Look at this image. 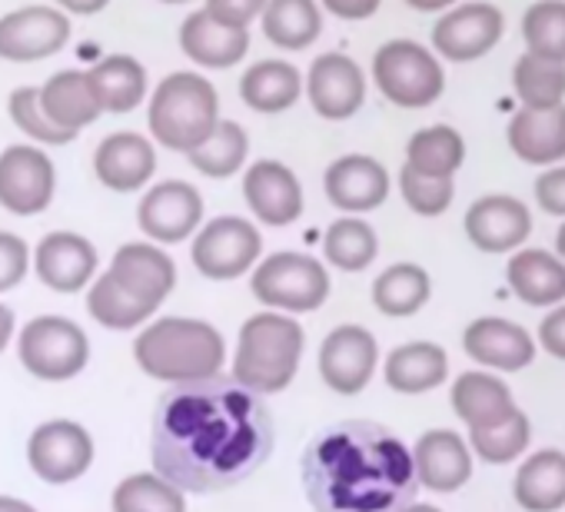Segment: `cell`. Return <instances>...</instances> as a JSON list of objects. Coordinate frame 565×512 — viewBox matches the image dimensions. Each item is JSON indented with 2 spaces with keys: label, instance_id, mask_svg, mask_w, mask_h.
Wrapping results in <instances>:
<instances>
[{
  "label": "cell",
  "instance_id": "obj_1",
  "mask_svg": "<svg viewBox=\"0 0 565 512\" xmlns=\"http://www.w3.org/2000/svg\"><path fill=\"white\" fill-rule=\"evenodd\" d=\"M273 416L233 376L170 386L153 409V469L183 492L249 479L273 456Z\"/></svg>",
  "mask_w": 565,
  "mask_h": 512
},
{
  "label": "cell",
  "instance_id": "obj_2",
  "mask_svg": "<svg viewBox=\"0 0 565 512\" xmlns=\"http://www.w3.org/2000/svg\"><path fill=\"white\" fill-rule=\"evenodd\" d=\"M313 512H403L416 502L409 446L380 423L343 419L320 429L303 452Z\"/></svg>",
  "mask_w": 565,
  "mask_h": 512
},
{
  "label": "cell",
  "instance_id": "obj_3",
  "mask_svg": "<svg viewBox=\"0 0 565 512\" xmlns=\"http://www.w3.org/2000/svg\"><path fill=\"white\" fill-rule=\"evenodd\" d=\"M137 366L160 383H193L216 376L226 363V343L206 320L163 317L134 340Z\"/></svg>",
  "mask_w": 565,
  "mask_h": 512
},
{
  "label": "cell",
  "instance_id": "obj_4",
  "mask_svg": "<svg viewBox=\"0 0 565 512\" xmlns=\"http://www.w3.org/2000/svg\"><path fill=\"white\" fill-rule=\"evenodd\" d=\"M307 350V333L290 313L263 310L239 327V343L233 356V380L249 393L287 390L300 370Z\"/></svg>",
  "mask_w": 565,
  "mask_h": 512
},
{
  "label": "cell",
  "instance_id": "obj_5",
  "mask_svg": "<svg viewBox=\"0 0 565 512\" xmlns=\"http://www.w3.org/2000/svg\"><path fill=\"white\" fill-rule=\"evenodd\" d=\"M220 120V94L200 71L167 74L147 104V124L153 143L173 153H190Z\"/></svg>",
  "mask_w": 565,
  "mask_h": 512
},
{
  "label": "cell",
  "instance_id": "obj_6",
  "mask_svg": "<svg viewBox=\"0 0 565 512\" xmlns=\"http://www.w3.org/2000/svg\"><path fill=\"white\" fill-rule=\"evenodd\" d=\"M330 274L323 260L310 253H294L279 249L273 256H259V264L253 267L249 290L253 297L276 313H313L330 300Z\"/></svg>",
  "mask_w": 565,
  "mask_h": 512
},
{
  "label": "cell",
  "instance_id": "obj_7",
  "mask_svg": "<svg viewBox=\"0 0 565 512\" xmlns=\"http://www.w3.org/2000/svg\"><path fill=\"white\" fill-rule=\"evenodd\" d=\"M373 81H376V90L403 110L433 107L446 90L443 61L433 54V47L406 41V38L386 41L373 54Z\"/></svg>",
  "mask_w": 565,
  "mask_h": 512
},
{
  "label": "cell",
  "instance_id": "obj_8",
  "mask_svg": "<svg viewBox=\"0 0 565 512\" xmlns=\"http://www.w3.org/2000/svg\"><path fill=\"white\" fill-rule=\"evenodd\" d=\"M18 356L24 370L47 383H64L84 373L90 363V340L81 323L67 317H34L18 337Z\"/></svg>",
  "mask_w": 565,
  "mask_h": 512
},
{
  "label": "cell",
  "instance_id": "obj_9",
  "mask_svg": "<svg viewBox=\"0 0 565 512\" xmlns=\"http://www.w3.org/2000/svg\"><path fill=\"white\" fill-rule=\"evenodd\" d=\"M263 256V236L259 230L243 216H216L210 223H200L190 243V260L200 277L230 284L249 274Z\"/></svg>",
  "mask_w": 565,
  "mask_h": 512
},
{
  "label": "cell",
  "instance_id": "obj_10",
  "mask_svg": "<svg viewBox=\"0 0 565 512\" xmlns=\"http://www.w3.org/2000/svg\"><path fill=\"white\" fill-rule=\"evenodd\" d=\"M57 167L38 143H11L0 153V206L14 216H38L54 203Z\"/></svg>",
  "mask_w": 565,
  "mask_h": 512
},
{
  "label": "cell",
  "instance_id": "obj_11",
  "mask_svg": "<svg viewBox=\"0 0 565 512\" xmlns=\"http://www.w3.org/2000/svg\"><path fill=\"white\" fill-rule=\"evenodd\" d=\"M74 24L54 4H28L0 18V61L38 64L71 44Z\"/></svg>",
  "mask_w": 565,
  "mask_h": 512
},
{
  "label": "cell",
  "instance_id": "obj_12",
  "mask_svg": "<svg viewBox=\"0 0 565 512\" xmlns=\"http://www.w3.org/2000/svg\"><path fill=\"white\" fill-rule=\"evenodd\" d=\"M505 31V18L489 0H472V4H459L443 11V18L433 24V54L446 57L452 64H472L486 57Z\"/></svg>",
  "mask_w": 565,
  "mask_h": 512
},
{
  "label": "cell",
  "instance_id": "obj_13",
  "mask_svg": "<svg viewBox=\"0 0 565 512\" xmlns=\"http://www.w3.org/2000/svg\"><path fill=\"white\" fill-rule=\"evenodd\" d=\"M28 462L38 479L51 486H67L90 469L94 439L74 419H47L28 439Z\"/></svg>",
  "mask_w": 565,
  "mask_h": 512
},
{
  "label": "cell",
  "instance_id": "obj_14",
  "mask_svg": "<svg viewBox=\"0 0 565 512\" xmlns=\"http://www.w3.org/2000/svg\"><path fill=\"white\" fill-rule=\"evenodd\" d=\"M137 223L157 246L183 243L203 223V196L186 180H160L143 193L137 206Z\"/></svg>",
  "mask_w": 565,
  "mask_h": 512
},
{
  "label": "cell",
  "instance_id": "obj_15",
  "mask_svg": "<svg viewBox=\"0 0 565 512\" xmlns=\"http://www.w3.org/2000/svg\"><path fill=\"white\" fill-rule=\"evenodd\" d=\"M303 94L323 120L340 124V120H350L363 110L366 74L350 54L330 51L310 64V71L303 77Z\"/></svg>",
  "mask_w": 565,
  "mask_h": 512
},
{
  "label": "cell",
  "instance_id": "obj_16",
  "mask_svg": "<svg viewBox=\"0 0 565 512\" xmlns=\"http://www.w3.org/2000/svg\"><path fill=\"white\" fill-rule=\"evenodd\" d=\"M380 363L376 337L360 323L337 327L320 346V376L340 396H356L370 386Z\"/></svg>",
  "mask_w": 565,
  "mask_h": 512
},
{
  "label": "cell",
  "instance_id": "obj_17",
  "mask_svg": "<svg viewBox=\"0 0 565 512\" xmlns=\"http://www.w3.org/2000/svg\"><path fill=\"white\" fill-rule=\"evenodd\" d=\"M243 200L263 226H290L303 216V183L282 160H256L243 173Z\"/></svg>",
  "mask_w": 565,
  "mask_h": 512
},
{
  "label": "cell",
  "instance_id": "obj_18",
  "mask_svg": "<svg viewBox=\"0 0 565 512\" xmlns=\"http://www.w3.org/2000/svg\"><path fill=\"white\" fill-rule=\"evenodd\" d=\"M97 264V246L74 230H54L34 249V274L54 294H81L90 287Z\"/></svg>",
  "mask_w": 565,
  "mask_h": 512
},
{
  "label": "cell",
  "instance_id": "obj_19",
  "mask_svg": "<svg viewBox=\"0 0 565 512\" xmlns=\"http://www.w3.org/2000/svg\"><path fill=\"white\" fill-rule=\"evenodd\" d=\"M323 193L350 216L380 210L390 196V170L370 153H343L327 167Z\"/></svg>",
  "mask_w": 565,
  "mask_h": 512
},
{
  "label": "cell",
  "instance_id": "obj_20",
  "mask_svg": "<svg viewBox=\"0 0 565 512\" xmlns=\"http://www.w3.org/2000/svg\"><path fill=\"white\" fill-rule=\"evenodd\" d=\"M466 236L479 253H512L525 243V236L532 233V216L525 210L522 200L509 196V193H489L479 196L469 210H466Z\"/></svg>",
  "mask_w": 565,
  "mask_h": 512
},
{
  "label": "cell",
  "instance_id": "obj_21",
  "mask_svg": "<svg viewBox=\"0 0 565 512\" xmlns=\"http://www.w3.org/2000/svg\"><path fill=\"white\" fill-rule=\"evenodd\" d=\"M130 297H137L140 303L160 310L163 300L173 294L177 287V264L163 253V246L157 243H124L107 270Z\"/></svg>",
  "mask_w": 565,
  "mask_h": 512
},
{
  "label": "cell",
  "instance_id": "obj_22",
  "mask_svg": "<svg viewBox=\"0 0 565 512\" xmlns=\"http://www.w3.org/2000/svg\"><path fill=\"white\" fill-rule=\"evenodd\" d=\"M94 173L97 180L114 193H134L147 186L157 173V147L143 134L117 130L100 140L94 153Z\"/></svg>",
  "mask_w": 565,
  "mask_h": 512
},
{
  "label": "cell",
  "instance_id": "obj_23",
  "mask_svg": "<svg viewBox=\"0 0 565 512\" xmlns=\"http://www.w3.org/2000/svg\"><path fill=\"white\" fill-rule=\"evenodd\" d=\"M462 350L472 363H482L486 370L515 373L525 370L535 360V343L525 333V327L505 320V317H479L462 333Z\"/></svg>",
  "mask_w": 565,
  "mask_h": 512
},
{
  "label": "cell",
  "instance_id": "obj_24",
  "mask_svg": "<svg viewBox=\"0 0 565 512\" xmlns=\"http://www.w3.org/2000/svg\"><path fill=\"white\" fill-rule=\"evenodd\" d=\"M413 469L419 486L433 492H456L472 479V452L469 442L452 429H429L416 439Z\"/></svg>",
  "mask_w": 565,
  "mask_h": 512
},
{
  "label": "cell",
  "instance_id": "obj_25",
  "mask_svg": "<svg viewBox=\"0 0 565 512\" xmlns=\"http://www.w3.org/2000/svg\"><path fill=\"white\" fill-rule=\"evenodd\" d=\"M180 51L203 71H233L249 54V31L216 24L200 8L180 24Z\"/></svg>",
  "mask_w": 565,
  "mask_h": 512
},
{
  "label": "cell",
  "instance_id": "obj_26",
  "mask_svg": "<svg viewBox=\"0 0 565 512\" xmlns=\"http://www.w3.org/2000/svg\"><path fill=\"white\" fill-rule=\"evenodd\" d=\"M505 140L522 163L548 167V163L565 160V104L522 107L509 120Z\"/></svg>",
  "mask_w": 565,
  "mask_h": 512
},
{
  "label": "cell",
  "instance_id": "obj_27",
  "mask_svg": "<svg viewBox=\"0 0 565 512\" xmlns=\"http://www.w3.org/2000/svg\"><path fill=\"white\" fill-rule=\"evenodd\" d=\"M38 94H41V110L47 114V120L67 134H81L84 127L104 117L87 71H57L38 87Z\"/></svg>",
  "mask_w": 565,
  "mask_h": 512
},
{
  "label": "cell",
  "instance_id": "obj_28",
  "mask_svg": "<svg viewBox=\"0 0 565 512\" xmlns=\"http://www.w3.org/2000/svg\"><path fill=\"white\" fill-rule=\"evenodd\" d=\"M505 280L529 307L565 303V264L548 249H519L505 267Z\"/></svg>",
  "mask_w": 565,
  "mask_h": 512
},
{
  "label": "cell",
  "instance_id": "obj_29",
  "mask_svg": "<svg viewBox=\"0 0 565 512\" xmlns=\"http://www.w3.org/2000/svg\"><path fill=\"white\" fill-rule=\"evenodd\" d=\"M239 97L256 114H287L303 97V74L290 61H256L239 77Z\"/></svg>",
  "mask_w": 565,
  "mask_h": 512
},
{
  "label": "cell",
  "instance_id": "obj_30",
  "mask_svg": "<svg viewBox=\"0 0 565 512\" xmlns=\"http://www.w3.org/2000/svg\"><path fill=\"white\" fill-rule=\"evenodd\" d=\"M383 376L390 390L403 396H419V393L443 386V380L449 376V356L439 343H429V340L403 343L386 356Z\"/></svg>",
  "mask_w": 565,
  "mask_h": 512
},
{
  "label": "cell",
  "instance_id": "obj_31",
  "mask_svg": "<svg viewBox=\"0 0 565 512\" xmlns=\"http://www.w3.org/2000/svg\"><path fill=\"white\" fill-rule=\"evenodd\" d=\"M452 409L456 416L469 426V429H486L499 419H505L515 406V396L512 390L495 376V373H486V370H469L462 373L456 383H452Z\"/></svg>",
  "mask_w": 565,
  "mask_h": 512
},
{
  "label": "cell",
  "instance_id": "obj_32",
  "mask_svg": "<svg viewBox=\"0 0 565 512\" xmlns=\"http://www.w3.org/2000/svg\"><path fill=\"white\" fill-rule=\"evenodd\" d=\"M87 77L94 84V94L104 114H130L147 100V90H150L147 67L130 54L100 57L87 71Z\"/></svg>",
  "mask_w": 565,
  "mask_h": 512
},
{
  "label": "cell",
  "instance_id": "obj_33",
  "mask_svg": "<svg viewBox=\"0 0 565 512\" xmlns=\"http://www.w3.org/2000/svg\"><path fill=\"white\" fill-rule=\"evenodd\" d=\"M259 28L279 51H307L323 34V8L317 0H266Z\"/></svg>",
  "mask_w": 565,
  "mask_h": 512
},
{
  "label": "cell",
  "instance_id": "obj_34",
  "mask_svg": "<svg viewBox=\"0 0 565 512\" xmlns=\"http://www.w3.org/2000/svg\"><path fill=\"white\" fill-rule=\"evenodd\" d=\"M512 495L525 512H555L565 505V452L539 449L532 452L512 482Z\"/></svg>",
  "mask_w": 565,
  "mask_h": 512
},
{
  "label": "cell",
  "instance_id": "obj_35",
  "mask_svg": "<svg viewBox=\"0 0 565 512\" xmlns=\"http://www.w3.org/2000/svg\"><path fill=\"white\" fill-rule=\"evenodd\" d=\"M246 157H249V134H246V127L236 124V120H223V117L216 120V127L210 130V137L200 140L186 153L190 167L196 173L210 177V180H230V177H236L243 170Z\"/></svg>",
  "mask_w": 565,
  "mask_h": 512
},
{
  "label": "cell",
  "instance_id": "obj_36",
  "mask_svg": "<svg viewBox=\"0 0 565 512\" xmlns=\"http://www.w3.org/2000/svg\"><path fill=\"white\" fill-rule=\"evenodd\" d=\"M466 163V140L449 124L423 127L406 143V167L426 177H456Z\"/></svg>",
  "mask_w": 565,
  "mask_h": 512
},
{
  "label": "cell",
  "instance_id": "obj_37",
  "mask_svg": "<svg viewBox=\"0 0 565 512\" xmlns=\"http://www.w3.org/2000/svg\"><path fill=\"white\" fill-rule=\"evenodd\" d=\"M433 297V280L419 264H393L373 284V307L383 317H413Z\"/></svg>",
  "mask_w": 565,
  "mask_h": 512
},
{
  "label": "cell",
  "instance_id": "obj_38",
  "mask_svg": "<svg viewBox=\"0 0 565 512\" xmlns=\"http://www.w3.org/2000/svg\"><path fill=\"white\" fill-rule=\"evenodd\" d=\"M380 253V236L376 230L360 220V216H340L330 223V230L323 233V256L327 264H333L343 274H363Z\"/></svg>",
  "mask_w": 565,
  "mask_h": 512
},
{
  "label": "cell",
  "instance_id": "obj_39",
  "mask_svg": "<svg viewBox=\"0 0 565 512\" xmlns=\"http://www.w3.org/2000/svg\"><path fill=\"white\" fill-rule=\"evenodd\" d=\"M512 90L522 107L565 104V61H552L525 51L512 67Z\"/></svg>",
  "mask_w": 565,
  "mask_h": 512
},
{
  "label": "cell",
  "instance_id": "obj_40",
  "mask_svg": "<svg viewBox=\"0 0 565 512\" xmlns=\"http://www.w3.org/2000/svg\"><path fill=\"white\" fill-rule=\"evenodd\" d=\"M87 310L107 330H137L140 323H147L157 313L153 307H147L137 297H130L110 274H100L97 280H90V287H87Z\"/></svg>",
  "mask_w": 565,
  "mask_h": 512
},
{
  "label": "cell",
  "instance_id": "obj_41",
  "mask_svg": "<svg viewBox=\"0 0 565 512\" xmlns=\"http://www.w3.org/2000/svg\"><path fill=\"white\" fill-rule=\"evenodd\" d=\"M114 512H186V495L157 472H134L114 489Z\"/></svg>",
  "mask_w": 565,
  "mask_h": 512
},
{
  "label": "cell",
  "instance_id": "obj_42",
  "mask_svg": "<svg viewBox=\"0 0 565 512\" xmlns=\"http://www.w3.org/2000/svg\"><path fill=\"white\" fill-rule=\"evenodd\" d=\"M529 436H532L529 416L522 409H512L505 419H499L486 429H469V446L479 459H486L492 466H505L522 456V449L529 446Z\"/></svg>",
  "mask_w": 565,
  "mask_h": 512
},
{
  "label": "cell",
  "instance_id": "obj_43",
  "mask_svg": "<svg viewBox=\"0 0 565 512\" xmlns=\"http://www.w3.org/2000/svg\"><path fill=\"white\" fill-rule=\"evenodd\" d=\"M522 41L532 54L565 61V0H535L522 14Z\"/></svg>",
  "mask_w": 565,
  "mask_h": 512
},
{
  "label": "cell",
  "instance_id": "obj_44",
  "mask_svg": "<svg viewBox=\"0 0 565 512\" xmlns=\"http://www.w3.org/2000/svg\"><path fill=\"white\" fill-rule=\"evenodd\" d=\"M8 114L14 120V127L38 147H67L77 140V134H67L61 127H54L47 120V114L41 110V94L38 87H18L8 97Z\"/></svg>",
  "mask_w": 565,
  "mask_h": 512
},
{
  "label": "cell",
  "instance_id": "obj_45",
  "mask_svg": "<svg viewBox=\"0 0 565 512\" xmlns=\"http://www.w3.org/2000/svg\"><path fill=\"white\" fill-rule=\"evenodd\" d=\"M399 193L406 200V206L419 216H439L452 206L456 196V180L452 177H426L416 173L403 163L399 170Z\"/></svg>",
  "mask_w": 565,
  "mask_h": 512
},
{
  "label": "cell",
  "instance_id": "obj_46",
  "mask_svg": "<svg viewBox=\"0 0 565 512\" xmlns=\"http://www.w3.org/2000/svg\"><path fill=\"white\" fill-rule=\"evenodd\" d=\"M31 270V246L24 236L0 230V294H8L24 284Z\"/></svg>",
  "mask_w": 565,
  "mask_h": 512
},
{
  "label": "cell",
  "instance_id": "obj_47",
  "mask_svg": "<svg viewBox=\"0 0 565 512\" xmlns=\"http://www.w3.org/2000/svg\"><path fill=\"white\" fill-rule=\"evenodd\" d=\"M263 8H266V0H206V4H203V11L216 24L239 28V31H249V24L259 21Z\"/></svg>",
  "mask_w": 565,
  "mask_h": 512
},
{
  "label": "cell",
  "instance_id": "obj_48",
  "mask_svg": "<svg viewBox=\"0 0 565 512\" xmlns=\"http://www.w3.org/2000/svg\"><path fill=\"white\" fill-rule=\"evenodd\" d=\"M535 200L545 213L565 216V167H552L535 180Z\"/></svg>",
  "mask_w": 565,
  "mask_h": 512
},
{
  "label": "cell",
  "instance_id": "obj_49",
  "mask_svg": "<svg viewBox=\"0 0 565 512\" xmlns=\"http://www.w3.org/2000/svg\"><path fill=\"white\" fill-rule=\"evenodd\" d=\"M539 343L548 356L565 360V303L552 307L539 323Z\"/></svg>",
  "mask_w": 565,
  "mask_h": 512
},
{
  "label": "cell",
  "instance_id": "obj_50",
  "mask_svg": "<svg viewBox=\"0 0 565 512\" xmlns=\"http://www.w3.org/2000/svg\"><path fill=\"white\" fill-rule=\"evenodd\" d=\"M317 4L340 21H370L383 0H317Z\"/></svg>",
  "mask_w": 565,
  "mask_h": 512
},
{
  "label": "cell",
  "instance_id": "obj_51",
  "mask_svg": "<svg viewBox=\"0 0 565 512\" xmlns=\"http://www.w3.org/2000/svg\"><path fill=\"white\" fill-rule=\"evenodd\" d=\"M67 18H97L110 8V0H54Z\"/></svg>",
  "mask_w": 565,
  "mask_h": 512
},
{
  "label": "cell",
  "instance_id": "obj_52",
  "mask_svg": "<svg viewBox=\"0 0 565 512\" xmlns=\"http://www.w3.org/2000/svg\"><path fill=\"white\" fill-rule=\"evenodd\" d=\"M14 330H18L14 310H11V307H4V303H0V353H4V350H8V343H11Z\"/></svg>",
  "mask_w": 565,
  "mask_h": 512
},
{
  "label": "cell",
  "instance_id": "obj_53",
  "mask_svg": "<svg viewBox=\"0 0 565 512\" xmlns=\"http://www.w3.org/2000/svg\"><path fill=\"white\" fill-rule=\"evenodd\" d=\"M406 4L419 14H439V11H449L456 0H406Z\"/></svg>",
  "mask_w": 565,
  "mask_h": 512
},
{
  "label": "cell",
  "instance_id": "obj_54",
  "mask_svg": "<svg viewBox=\"0 0 565 512\" xmlns=\"http://www.w3.org/2000/svg\"><path fill=\"white\" fill-rule=\"evenodd\" d=\"M0 512H38L31 502L24 499H14V495H0Z\"/></svg>",
  "mask_w": 565,
  "mask_h": 512
},
{
  "label": "cell",
  "instance_id": "obj_55",
  "mask_svg": "<svg viewBox=\"0 0 565 512\" xmlns=\"http://www.w3.org/2000/svg\"><path fill=\"white\" fill-rule=\"evenodd\" d=\"M555 256L565 264V223L558 226V233H555Z\"/></svg>",
  "mask_w": 565,
  "mask_h": 512
},
{
  "label": "cell",
  "instance_id": "obj_56",
  "mask_svg": "<svg viewBox=\"0 0 565 512\" xmlns=\"http://www.w3.org/2000/svg\"><path fill=\"white\" fill-rule=\"evenodd\" d=\"M403 512H443L439 505H429V502H409Z\"/></svg>",
  "mask_w": 565,
  "mask_h": 512
},
{
  "label": "cell",
  "instance_id": "obj_57",
  "mask_svg": "<svg viewBox=\"0 0 565 512\" xmlns=\"http://www.w3.org/2000/svg\"><path fill=\"white\" fill-rule=\"evenodd\" d=\"M160 4H190V0H160Z\"/></svg>",
  "mask_w": 565,
  "mask_h": 512
}]
</instances>
